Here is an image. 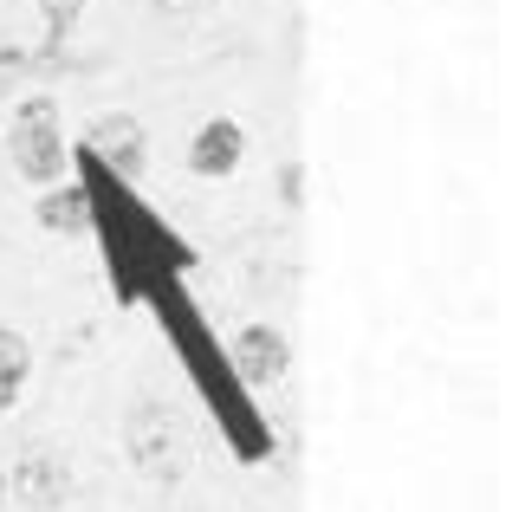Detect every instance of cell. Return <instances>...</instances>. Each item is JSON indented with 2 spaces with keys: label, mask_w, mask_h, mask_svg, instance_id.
I'll return each instance as SVG.
<instances>
[{
  "label": "cell",
  "mask_w": 512,
  "mask_h": 512,
  "mask_svg": "<svg viewBox=\"0 0 512 512\" xmlns=\"http://www.w3.org/2000/svg\"><path fill=\"white\" fill-rule=\"evenodd\" d=\"M85 0H0V72L52 65L72 39Z\"/></svg>",
  "instance_id": "obj_1"
},
{
  "label": "cell",
  "mask_w": 512,
  "mask_h": 512,
  "mask_svg": "<svg viewBox=\"0 0 512 512\" xmlns=\"http://www.w3.org/2000/svg\"><path fill=\"white\" fill-rule=\"evenodd\" d=\"M7 163L13 175H26L33 188H52L65 182V163H72V143H65V124H59V104L46 91L13 104V124H7Z\"/></svg>",
  "instance_id": "obj_2"
},
{
  "label": "cell",
  "mask_w": 512,
  "mask_h": 512,
  "mask_svg": "<svg viewBox=\"0 0 512 512\" xmlns=\"http://www.w3.org/2000/svg\"><path fill=\"white\" fill-rule=\"evenodd\" d=\"M130 454H137V467L150 480H182V428H175L169 409H156V402H137L130 409Z\"/></svg>",
  "instance_id": "obj_3"
},
{
  "label": "cell",
  "mask_w": 512,
  "mask_h": 512,
  "mask_svg": "<svg viewBox=\"0 0 512 512\" xmlns=\"http://www.w3.org/2000/svg\"><path fill=\"white\" fill-rule=\"evenodd\" d=\"M7 493L26 512H59L72 500V467H65V454H52V448H26L20 461H13V474H7Z\"/></svg>",
  "instance_id": "obj_4"
},
{
  "label": "cell",
  "mask_w": 512,
  "mask_h": 512,
  "mask_svg": "<svg viewBox=\"0 0 512 512\" xmlns=\"http://www.w3.org/2000/svg\"><path fill=\"white\" fill-rule=\"evenodd\" d=\"M85 150L98 156L104 169H117V182H137L143 163H150V150H143V124L130 111H104L85 124Z\"/></svg>",
  "instance_id": "obj_5"
},
{
  "label": "cell",
  "mask_w": 512,
  "mask_h": 512,
  "mask_svg": "<svg viewBox=\"0 0 512 512\" xmlns=\"http://www.w3.org/2000/svg\"><path fill=\"white\" fill-rule=\"evenodd\" d=\"M247 163V130L234 124V117H208V124L188 137V175H201V182H221V175H234Z\"/></svg>",
  "instance_id": "obj_6"
},
{
  "label": "cell",
  "mask_w": 512,
  "mask_h": 512,
  "mask_svg": "<svg viewBox=\"0 0 512 512\" xmlns=\"http://www.w3.org/2000/svg\"><path fill=\"white\" fill-rule=\"evenodd\" d=\"M234 376L247 389H273L279 376H286V338H279L273 325H247V331H234Z\"/></svg>",
  "instance_id": "obj_7"
},
{
  "label": "cell",
  "mask_w": 512,
  "mask_h": 512,
  "mask_svg": "<svg viewBox=\"0 0 512 512\" xmlns=\"http://www.w3.org/2000/svg\"><path fill=\"white\" fill-rule=\"evenodd\" d=\"M39 227L46 234H85L91 227V188L85 182H52L46 195H39Z\"/></svg>",
  "instance_id": "obj_8"
},
{
  "label": "cell",
  "mask_w": 512,
  "mask_h": 512,
  "mask_svg": "<svg viewBox=\"0 0 512 512\" xmlns=\"http://www.w3.org/2000/svg\"><path fill=\"white\" fill-rule=\"evenodd\" d=\"M26 376H33V344H26L13 325H0V415L20 402Z\"/></svg>",
  "instance_id": "obj_9"
},
{
  "label": "cell",
  "mask_w": 512,
  "mask_h": 512,
  "mask_svg": "<svg viewBox=\"0 0 512 512\" xmlns=\"http://www.w3.org/2000/svg\"><path fill=\"white\" fill-rule=\"evenodd\" d=\"M156 7H175V13H188V7H208V0H156Z\"/></svg>",
  "instance_id": "obj_10"
},
{
  "label": "cell",
  "mask_w": 512,
  "mask_h": 512,
  "mask_svg": "<svg viewBox=\"0 0 512 512\" xmlns=\"http://www.w3.org/2000/svg\"><path fill=\"white\" fill-rule=\"evenodd\" d=\"M0 506H7V474H0Z\"/></svg>",
  "instance_id": "obj_11"
}]
</instances>
